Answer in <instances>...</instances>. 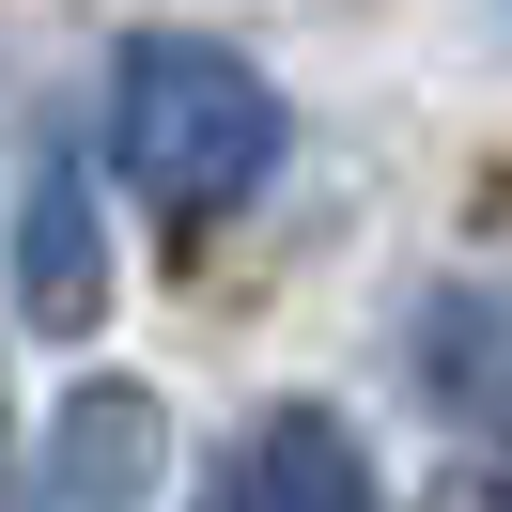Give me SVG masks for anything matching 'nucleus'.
Masks as SVG:
<instances>
[{
	"mask_svg": "<svg viewBox=\"0 0 512 512\" xmlns=\"http://www.w3.org/2000/svg\"><path fill=\"white\" fill-rule=\"evenodd\" d=\"M109 156L140 171L156 218H233V202L280 171V94H264L249 47L140 32L125 63H109Z\"/></svg>",
	"mask_w": 512,
	"mask_h": 512,
	"instance_id": "nucleus-1",
	"label": "nucleus"
},
{
	"mask_svg": "<svg viewBox=\"0 0 512 512\" xmlns=\"http://www.w3.org/2000/svg\"><path fill=\"white\" fill-rule=\"evenodd\" d=\"M202 512H388V497H373L357 419H326V404H264L249 435L202 466Z\"/></svg>",
	"mask_w": 512,
	"mask_h": 512,
	"instance_id": "nucleus-2",
	"label": "nucleus"
},
{
	"mask_svg": "<svg viewBox=\"0 0 512 512\" xmlns=\"http://www.w3.org/2000/svg\"><path fill=\"white\" fill-rule=\"evenodd\" d=\"M156 466H171V419L140 373H78L63 419H47V512H156Z\"/></svg>",
	"mask_w": 512,
	"mask_h": 512,
	"instance_id": "nucleus-3",
	"label": "nucleus"
},
{
	"mask_svg": "<svg viewBox=\"0 0 512 512\" xmlns=\"http://www.w3.org/2000/svg\"><path fill=\"white\" fill-rule=\"evenodd\" d=\"M16 311H32L47 342H78V326L109 311V218H94L78 140H63V156H32V187H16Z\"/></svg>",
	"mask_w": 512,
	"mask_h": 512,
	"instance_id": "nucleus-4",
	"label": "nucleus"
},
{
	"mask_svg": "<svg viewBox=\"0 0 512 512\" xmlns=\"http://www.w3.org/2000/svg\"><path fill=\"white\" fill-rule=\"evenodd\" d=\"M419 373H435V404L512 419V280H450V295H419Z\"/></svg>",
	"mask_w": 512,
	"mask_h": 512,
	"instance_id": "nucleus-5",
	"label": "nucleus"
},
{
	"mask_svg": "<svg viewBox=\"0 0 512 512\" xmlns=\"http://www.w3.org/2000/svg\"><path fill=\"white\" fill-rule=\"evenodd\" d=\"M419 512H512V497H497V481H450V497H419Z\"/></svg>",
	"mask_w": 512,
	"mask_h": 512,
	"instance_id": "nucleus-6",
	"label": "nucleus"
}]
</instances>
